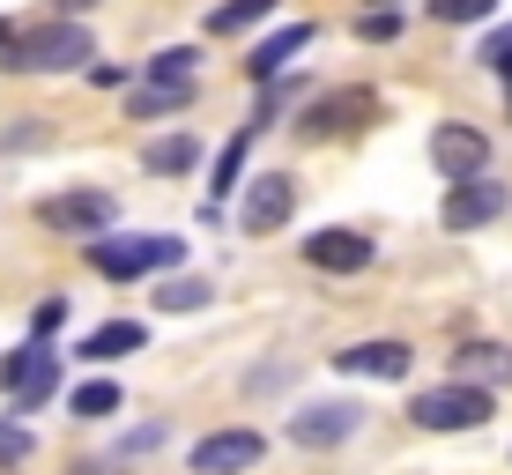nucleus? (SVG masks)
I'll list each match as a JSON object with an SVG mask.
<instances>
[{
	"label": "nucleus",
	"instance_id": "obj_1",
	"mask_svg": "<svg viewBox=\"0 0 512 475\" xmlns=\"http://www.w3.org/2000/svg\"><path fill=\"white\" fill-rule=\"evenodd\" d=\"M82 260H90L104 283H134V275L179 268L186 238H164V231H104V238H82Z\"/></svg>",
	"mask_w": 512,
	"mask_h": 475
},
{
	"label": "nucleus",
	"instance_id": "obj_2",
	"mask_svg": "<svg viewBox=\"0 0 512 475\" xmlns=\"http://www.w3.org/2000/svg\"><path fill=\"white\" fill-rule=\"evenodd\" d=\"M90 60H97V38L75 15L23 30V38H8V52H0V67H15V75H75V67H90Z\"/></svg>",
	"mask_w": 512,
	"mask_h": 475
},
{
	"label": "nucleus",
	"instance_id": "obj_3",
	"mask_svg": "<svg viewBox=\"0 0 512 475\" xmlns=\"http://www.w3.org/2000/svg\"><path fill=\"white\" fill-rule=\"evenodd\" d=\"M490 409H498V394H490V386L446 379V386H423V394L409 401V424H416V431H483Z\"/></svg>",
	"mask_w": 512,
	"mask_h": 475
},
{
	"label": "nucleus",
	"instance_id": "obj_4",
	"mask_svg": "<svg viewBox=\"0 0 512 475\" xmlns=\"http://www.w3.org/2000/svg\"><path fill=\"white\" fill-rule=\"evenodd\" d=\"M0 394L15 401V416L45 409V401L60 394V349H52V342H23V349H8V357H0Z\"/></svg>",
	"mask_w": 512,
	"mask_h": 475
},
{
	"label": "nucleus",
	"instance_id": "obj_5",
	"mask_svg": "<svg viewBox=\"0 0 512 475\" xmlns=\"http://www.w3.org/2000/svg\"><path fill=\"white\" fill-rule=\"evenodd\" d=\"M119 216V201L104 186H75V193H52V201H38V223L60 238H104Z\"/></svg>",
	"mask_w": 512,
	"mask_h": 475
},
{
	"label": "nucleus",
	"instance_id": "obj_6",
	"mask_svg": "<svg viewBox=\"0 0 512 475\" xmlns=\"http://www.w3.org/2000/svg\"><path fill=\"white\" fill-rule=\"evenodd\" d=\"M364 431V409L357 401H305V409L282 424V438L290 446H305V453H334L342 438H357Z\"/></svg>",
	"mask_w": 512,
	"mask_h": 475
},
{
	"label": "nucleus",
	"instance_id": "obj_7",
	"mask_svg": "<svg viewBox=\"0 0 512 475\" xmlns=\"http://www.w3.org/2000/svg\"><path fill=\"white\" fill-rule=\"evenodd\" d=\"M327 364H334L342 379H379V386H401V379H409V364H416V349H409V342H394V334H372V342L334 349Z\"/></svg>",
	"mask_w": 512,
	"mask_h": 475
},
{
	"label": "nucleus",
	"instance_id": "obj_8",
	"mask_svg": "<svg viewBox=\"0 0 512 475\" xmlns=\"http://www.w3.org/2000/svg\"><path fill=\"white\" fill-rule=\"evenodd\" d=\"M505 201H512V193H505L498 179H483V171H475V179H453V186H446V201H438V223L468 238V231H483V223H498Z\"/></svg>",
	"mask_w": 512,
	"mask_h": 475
},
{
	"label": "nucleus",
	"instance_id": "obj_9",
	"mask_svg": "<svg viewBox=\"0 0 512 475\" xmlns=\"http://www.w3.org/2000/svg\"><path fill=\"white\" fill-rule=\"evenodd\" d=\"M290 216H297V179H290V171H260V179L245 186V208H238L245 238H268V231H282Z\"/></svg>",
	"mask_w": 512,
	"mask_h": 475
},
{
	"label": "nucleus",
	"instance_id": "obj_10",
	"mask_svg": "<svg viewBox=\"0 0 512 475\" xmlns=\"http://www.w3.org/2000/svg\"><path fill=\"white\" fill-rule=\"evenodd\" d=\"M372 253H379V245L364 231H342V223H327V231L305 238V268H320V275H364Z\"/></svg>",
	"mask_w": 512,
	"mask_h": 475
},
{
	"label": "nucleus",
	"instance_id": "obj_11",
	"mask_svg": "<svg viewBox=\"0 0 512 475\" xmlns=\"http://www.w3.org/2000/svg\"><path fill=\"white\" fill-rule=\"evenodd\" d=\"M260 453H268L260 431H208L193 446V475H245V468H260Z\"/></svg>",
	"mask_w": 512,
	"mask_h": 475
},
{
	"label": "nucleus",
	"instance_id": "obj_12",
	"mask_svg": "<svg viewBox=\"0 0 512 475\" xmlns=\"http://www.w3.org/2000/svg\"><path fill=\"white\" fill-rule=\"evenodd\" d=\"M431 164L446 171V179H475V171L490 164V142L475 127H461V119H446V127L431 134Z\"/></svg>",
	"mask_w": 512,
	"mask_h": 475
},
{
	"label": "nucleus",
	"instance_id": "obj_13",
	"mask_svg": "<svg viewBox=\"0 0 512 475\" xmlns=\"http://www.w3.org/2000/svg\"><path fill=\"white\" fill-rule=\"evenodd\" d=\"M305 45H312V23H282L275 38H260V52L245 60V75H253L260 90H268V82H282V67H290V60H297Z\"/></svg>",
	"mask_w": 512,
	"mask_h": 475
},
{
	"label": "nucleus",
	"instance_id": "obj_14",
	"mask_svg": "<svg viewBox=\"0 0 512 475\" xmlns=\"http://www.w3.org/2000/svg\"><path fill=\"white\" fill-rule=\"evenodd\" d=\"M364 112H379V97H364V90H342V97H320L305 112V134L320 142V134H334V127H364Z\"/></svg>",
	"mask_w": 512,
	"mask_h": 475
},
{
	"label": "nucleus",
	"instance_id": "obj_15",
	"mask_svg": "<svg viewBox=\"0 0 512 475\" xmlns=\"http://www.w3.org/2000/svg\"><path fill=\"white\" fill-rule=\"evenodd\" d=\"M141 342H149V327H141V320H104V327H90V334H82V349H75V357L112 364V357H134Z\"/></svg>",
	"mask_w": 512,
	"mask_h": 475
},
{
	"label": "nucleus",
	"instance_id": "obj_16",
	"mask_svg": "<svg viewBox=\"0 0 512 475\" xmlns=\"http://www.w3.org/2000/svg\"><path fill=\"white\" fill-rule=\"evenodd\" d=\"M505 372H512V357L498 342H461V349H453V379H468V386H490Z\"/></svg>",
	"mask_w": 512,
	"mask_h": 475
},
{
	"label": "nucleus",
	"instance_id": "obj_17",
	"mask_svg": "<svg viewBox=\"0 0 512 475\" xmlns=\"http://www.w3.org/2000/svg\"><path fill=\"white\" fill-rule=\"evenodd\" d=\"M141 164H149L156 179H186V171L201 164V142H193V134H164V142L141 149Z\"/></svg>",
	"mask_w": 512,
	"mask_h": 475
},
{
	"label": "nucleus",
	"instance_id": "obj_18",
	"mask_svg": "<svg viewBox=\"0 0 512 475\" xmlns=\"http://www.w3.org/2000/svg\"><path fill=\"white\" fill-rule=\"evenodd\" d=\"M268 15H275V0H216L208 8V38H238V30L268 23Z\"/></svg>",
	"mask_w": 512,
	"mask_h": 475
},
{
	"label": "nucleus",
	"instance_id": "obj_19",
	"mask_svg": "<svg viewBox=\"0 0 512 475\" xmlns=\"http://www.w3.org/2000/svg\"><path fill=\"white\" fill-rule=\"evenodd\" d=\"M119 401H127V394H119V379H82L75 394H67V409H75L82 424H104V416H119Z\"/></svg>",
	"mask_w": 512,
	"mask_h": 475
},
{
	"label": "nucleus",
	"instance_id": "obj_20",
	"mask_svg": "<svg viewBox=\"0 0 512 475\" xmlns=\"http://www.w3.org/2000/svg\"><path fill=\"white\" fill-rule=\"evenodd\" d=\"M193 104V82H149V90L134 97V119H171Z\"/></svg>",
	"mask_w": 512,
	"mask_h": 475
},
{
	"label": "nucleus",
	"instance_id": "obj_21",
	"mask_svg": "<svg viewBox=\"0 0 512 475\" xmlns=\"http://www.w3.org/2000/svg\"><path fill=\"white\" fill-rule=\"evenodd\" d=\"M208 297H216V290H208L201 275H171V283H156V305H164V312H201Z\"/></svg>",
	"mask_w": 512,
	"mask_h": 475
},
{
	"label": "nucleus",
	"instance_id": "obj_22",
	"mask_svg": "<svg viewBox=\"0 0 512 475\" xmlns=\"http://www.w3.org/2000/svg\"><path fill=\"white\" fill-rule=\"evenodd\" d=\"M193 60H201L193 45H164V52L149 60V82H193Z\"/></svg>",
	"mask_w": 512,
	"mask_h": 475
},
{
	"label": "nucleus",
	"instance_id": "obj_23",
	"mask_svg": "<svg viewBox=\"0 0 512 475\" xmlns=\"http://www.w3.org/2000/svg\"><path fill=\"white\" fill-rule=\"evenodd\" d=\"M475 60H483L490 75H498L505 90H512V23H498V30H490V38H483V52H475Z\"/></svg>",
	"mask_w": 512,
	"mask_h": 475
},
{
	"label": "nucleus",
	"instance_id": "obj_24",
	"mask_svg": "<svg viewBox=\"0 0 512 475\" xmlns=\"http://www.w3.org/2000/svg\"><path fill=\"white\" fill-rule=\"evenodd\" d=\"M357 38L364 45H394L401 38V8H364L357 15Z\"/></svg>",
	"mask_w": 512,
	"mask_h": 475
},
{
	"label": "nucleus",
	"instance_id": "obj_25",
	"mask_svg": "<svg viewBox=\"0 0 512 475\" xmlns=\"http://www.w3.org/2000/svg\"><path fill=\"white\" fill-rule=\"evenodd\" d=\"M245 149H253V127H245V134H238V142H231V149H223V156H216V179H208V186H216V201H223V193H231V186H238V171H245Z\"/></svg>",
	"mask_w": 512,
	"mask_h": 475
},
{
	"label": "nucleus",
	"instance_id": "obj_26",
	"mask_svg": "<svg viewBox=\"0 0 512 475\" xmlns=\"http://www.w3.org/2000/svg\"><path fill=\"white\" fill-rule=\"evenodd\" d=\"M438 23H490L498 15V0H431Z\"/></svg>",
	"mask_w": 512,
	"mask_h": 475
},
{
	"label": "nucleus",
	"instance_id": "obj_27",
	"mask_svg": "<svg viewBox=\"0 0 512 475\" xmlns=\"http://www.w3.org/2000/svg\"><path fill=\"white\" fill-rule=\"evenodd\" d=\"M30 446H38V438L15 424V416H0V468H23V461H30Z\"/></svg>",
	"mask_w": 512,
	"mask_h": 475
},
{
	"label": "nucleus",
	"instance_id": "obj_28",
	"mask_svg": "<svg viewBox=\"0 0 512 475\" xmlns=\"http://www.w3.org/2000/svg\"><path fill=\"white\" fill-rule=\"evenodd\" d=\"M60 327H67V297H45V305L30 312V334H38V342H52Z\"/></svg>",
	"mask_w": 512,
	"mask_h": 475
},
{
	"label": "nucleus",
	"instance_id": "obj_29",
	"mask_svg": "<svg viewBox=\"0 0 512 475\" xmlns=\"http://www.w3.org/2000/svg\"><path fill=\"white\" fill-rule=\"evenodd\" d=\"M8 38H15V30H8V15H0V52H8Z\"/></svg>",
	"mask_w": 512,
	"mask_h": 475
},
{
	"label": "nucleus",
	"instance_id": "obj_30",
	"mask_svg": "<svg viewBox=\"0 0 512 475\" xmlns=\"http://www.w3.org/2000/svg\"><path fill=\"white\" fill-rule=\"evenodd\" d=\"M372 8H401V0H372Z\"/></svg>",
	"mask_w": 512,
	"mask_h": 475
}]
</instances>
